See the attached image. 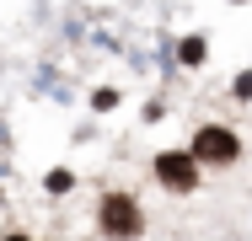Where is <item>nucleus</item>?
<instances>
[{"mask_svg":"<svg viewBox=\"0 0 252 241\" xmlns=\"http://www.w3.org/2000/svg\"><path fill=\"white\" fill-rule=\"evenodd\" d=\"M97 225H102V236H113V241H134L140 236V209H134V198H129V193H107L102 209H97Z\"/></svg>","mask_w":252,"mask_h":241,"instance_id":"nucleus-1","label":"nucleus"},{"mask_svg":"<svg viewBox=\"0 0 252 241\" xmlns=\"http://www.w3.org/2000/svg\"><path fill=\"white\" fill-rule=\"evenodd\" d=\"M183 64H204V38H188L183 43Z\"/></svg>","mask_w":252,"mask_h":241,"instance_id":"nucleus-4","label":"nucleus"},{"mask_svg":"<svg viewBox=\"0 0 252 241\" xmlns=\"http://www.w3.org/2000/svg\"><path fill=\"white\" fill-rule=\"evenodd\" d=\"M193 155H199V161H215V166H225V161H236V155H242V140H236L231 129L209 123V129L193 134Z\"/></svg>","mask_w":252,"mask_h":241,"instance_id":"nucleus-3","label":"nucleus"},{"mask_svg":"<svg viewBox=\"0 0 252 241\" xmlns=\"http://www.w3.org/2000/svg\"><path fill=\"white\" fill-rule=\"evenodd\" d=\"M0 241H27V236H0Z\"/></svg>","mask_w":252,"mask_h":241,"instance_id":"nucleus-5","label":"nucleus"},{"mask_svg":"<svg viewBox=\"0 0 252 241\" xmlns=\"http://www.w3.org/2000/svg\"><path fill=\"white\" fill-rule=\"evenodd\" d=\"M156 177L172 193H193L199 188V155L193 150H166V155H156Z\"/></svg>","mask_w":252,"mask_h":241,"instance_id":"nucleus-2","label":"nucleus"}]
</instances>
